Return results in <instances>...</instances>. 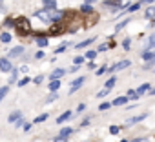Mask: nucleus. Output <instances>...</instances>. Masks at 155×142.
Returning a JSON list of instances; mask_svg holds the SVG:
<instances>
[{
    "mask_svg": "<svg viewBox=\"0 0 155 142\" xmlns=\"http://www.w3.org/2000/svg\"><path fill=\"white\" fill-rule=\"evenodd\" d=\"M15 27H17V31H18V35H28L29 31H31V24H29V20L28 18H18V20H15Z\"/></svg>",
    "mask_w": 155,
    "mask_h": 142,
    "instance_id": "1",
    "label": "nucleus"
},
{
    "mask_svg": "<svg viewBox=\"0 0 155 142\" xmlns=\"http://www.w3.org/2000/svg\"><path fill=\"white\" fill-rule=\"evenodd\" d=\"M130 66H131V62H130V60H120V62H117L115 66L108 67V71H110V73H113V71H120V69H124V67H130Z\"/></svg>",
    "mask_w": 155,
    "mask_h": 142,
    "instance_id": "2",
    "label": "nucleus"
},
{
    "mask_svg": "<svg viewBox=\"0 0 155 142\" xmlns=\"http://www.w3.org/2000/svg\"><path fill=\"white\" fill-rule=\"evenodd\" d=\"M0 69H2L4 71V73H9V71L13 69V66H11V60L9 58H0Z\"/></svg>",
    "mask_w": 155,
    "mask_h": 142,
    "instance_id": "3",
    "label": "nucleus"
},
{
    "mask_svg": "<svg viewBox=\"0 0 155 142\" xmlns=\"http://www.w3.org/2000/svg\"><path fill=\"white\" fill-rule=\"evenodd\" d=\"M22 53H24V47H22V46H17V47H13V49L9 51L8 58H9V60H11V58H20Z\"/></svg>",
    "mask_w": 155,
    "mask_h": 142,
    "instance_id": "4",
    "label": "nucleus"
},
{
    "mask_svg": "<svg viewBox=\"0 0 155 142\" xmlns=\"http://www.w3.org/2000/svg\"><path fill=\"white\" fill-rule=\"evenodd\" d=\"M104 6L106 8H113V13H117V9H120L122 8V0H106V2H104Z\"/></svg>",
    "mask_w": 155,
    "mask_h": 142,
    "instance_id": "5",
    "label": "nucleus"
},
{
    "mask_svg": "<svg viewBox=\"0 0 155 142\" xmlns=\"http://www.w3.org/2000/svg\"><path fill=\"white\" fill-rule=\"evenodd\" d=\"M86 82V77H79V79H75L73 80V84H71V89H69V93H73V91H77L79 88H82V84Z\"/></svg>",
    "mask_w": 155,
    "mask_h": 142,
    "instance_id": "6",
    "label": "nucleus"
},
{
    "mask_svg": "<svg viewBox=\"0 0 155 142\" xmlns=\"http://www.w3.org/2000/svg\"><path fill=\"white\" fill-rule=\"evenodd\" d=\"M35 17H38V18L44 20V22H51V11H48V9H44V11H37Z\"/></svg>",
    "mask_w": 155,
    "mask_h": 142,
    "instance_id": "7",
    "label": "nucleus"
},
{
    "mask_svg": "<svg viewBox=\"0 0 155 142\" xmlns=\"http://www.w3.org/2000/svg\"><path fill=\"white\" fill-rule=\"evenodd\" d=\"M44 9L55 11V9H57V0H44Z\"/></svg>",
    "mask_w": 155,
    "mask_h": 142,
    "instance_id": "8",
    "label": "nucleus"
},
{
    "mask_svg": "<svg viewBox=\"0 0 155 142\" xmlns=\"http://www.w3.org/2000/svg\"><path fill=\"white\" fill-rule=\"evenodd\" d=\"M148 115L146 113H142V115H137V117H133V118H128L126 120V126H131V124H135V122H140V120H144Z\"/></svg>",
    "mask_w": 155,
    "mask_h": 142,
    "instance_id": "9",
    "label": "nucleus"
},
{
    "mask_svg": "<svg viewBox=\"0 0 155 142\" xmlns=\"http://www.w3.org/2000/svg\"><path fill=\"white\" fill-rule=\"evenodd\" d=\"M71 117H73V113H71V111H66V113H62V115H60V117L57 118V122H58V124H62V122H66V120H69Z\"/></svg>",
    "mask_w": 155,
    "mask_h": 142,
    "instance_id": "10",
    "label": "nucleus"
},
{
    "mask_svg": "<svg viewBox=\"0 0 155 142\" xmlns=\"http://www.w3.org/2000/svg\"><path fill=\"white\" fill-rule=\"evenodd\" d=\"M60 88V82H58V79H51V82H49V91H57Z\"/></svg>",
    "mask_w": 155,
    "mask_h": 142,
    "instance_id": "11",
    "label": "nucleus"
},
{
    "mask_svg": "<svg viewBox=\"0 0 155 142\" xmlns=\"http://www.w3.org/2000/svg\"><path fill=\"white\" fill-rule=\"evenodd\" d=\"M128 102V97H119V98H115L113 102H111V106H122V104H126Z\"/></svg>",
    "mask_w": 155,
    "mask_h": 142,
    "instance_id": "12",
    "label": "nucleus"
},
{
    "mask_svg": "<svg viewBox=\"0 0 155 142\" xmlns=\"http://www.w3.org/2000/svg\"><path fill=\"white\" fill-rule=\"evenodd\" d=\"M62 75H66V69H55L51 73V79H60Z\"/></svg>",
    "mask_w": 155,
    "mask_h": 142,
    "instance_id": "13",
    "label": "nucleus"
},
{
    "mask_svg": "<svg viewBox=\"0 0 155 142\" xmlns=\"http://www.w3.org/2000/svg\"><path fill=\"white\" fill-rule=\"evenodd\" d=\"M20 117H22V111H15V113H11V115L8 117V120H9V122H15V120H18Z\"/></svg>",
    "mask_w": 155,
    "mask_h": 142,
    "instance_id": "14",
    "label": "nucleus"
},
{
    "mask_svg": "<svg viewBox=\"0 0 155 142\" xmlns=\"http://www.w3.org/2000/svg\"><path fill=\"white\" fill-rule=\"evenodd\" d=\"M153 56H155L153 49H148V51H144V53H142V58H144V60H151Z\"/></svg>",
    "mask_w": 155,
    "mask_h": 142,
    "instance_id": "15",
    "label": "nucleus"
},
{
    "mask_svg": "<svg viewBox=\"0 0 155 142\" xmlns=\"http://www.w3.org/2000/svg\"><path fill=\"white\" fill-rule=\"evenodd\" d=\"M146 91H150V84H142V86H140V88L137 89V93H139V97H142V95H144Z\"/></svg>",
    "mask_w": 155,
    "mask_h": 142,
    "instance_id": "16",
    "label": "nucleus"
},
{
    "mask_svg": "<svg viewBox=\"0 0 155 142\" xmlns=\"http://www.w3.org/2000/svg\"><path fill=\"white\" fill-rule=\"evenodd\" d=\"M144 15H146V18H153V17H155V8H153V6H150V8L146 9V13H144Z\"/></svg>",
    "mask_w": 155,
    "mask_h": 142,
    "instance_id": "17",
    "label": "nucleus"
},
{
    "mask_svg": "<svg viewBox=\"0 0 155 142\" xmlns=\"http://www.w3.org/2000/svg\"><path fill=\"white\" fill-rule=\"evenodd\" d=\"M95 38H86L84 42H81V44H77V47H79V49H82V47H86V46H90L91 42H93Z\"/></svg>",
    "mask_w": 155,
    "mask_h": 142,
    "instance_id": "18",
    "label": "nucleus"
},
{
    "mask_svg": "<svg viewBox=\"0 0 155 142\" xmlns=\"http://www.w3.org/2000/svg\"><path fill=\"white\" fill-rule=\"evenodd\" d=\"M37 44H38V47H46L48 46V38L40 37V38H37Z\"/></svg>",
    "mask_w": 155,
    "mask_h": 142,
    "instance_id": "19",
    "label": "nucleus"
},
{
    "mask_svg": "<svg viewBox=\"0 0 155 142\" xmlns=\"http://www.w3.org/2000/svg\"><path fill=\"white\" fill-rule=\"evenodd\" d=\"M71 133H73V129H71V127H64V129L60 131V137H66V138H68Z\"/></svg>",
    "mask_w": 155,
    "mask_h": 142,
    "instance_id": "20",
    "label": "nucleus"
},
{
    "mask_svg": "<svg viewBox=\"0 0 155 142\" xmlns=\"http://www.w3.org/2000/svg\"><path fill=\"white\" fill-rule=\"evenodd\" d=\"M8 91H9V88H0V102H2V100L6 98V95H8Z\"/></svg>",
    "mask_w": 155,
    "mask_h": 142,
    "instance_id": "21",
    "label": "nucleus"
},
{
    "mask_svg": "<svg viewBox=\"0 0 155 142\" xmlns=\"http://www.w3.org/2000/svg\"><path fill=\"white\" fill-rule=\"evenodd\" d=\"M115 82H117V80H115V77H111V79H108V80H106V88H108V89H111V88L115 86Z\"/></svg>",
    "mask_w": 155,
    "mask_h": 142,
    "instance_id": "22",
    "label": "nucleus"
},
{
    "mask_svg": "<svg viewBox=\"0 0 155 142\" xmlns=\"http://www.w3.org/2000/svg\"><path fill=\"white\" fill-rule=\"evenodd\" d=\"M128 98H133V100H135V98H139L137 89H130V91H128Z\"/></svg>",
    "mask_w": 155,
    "mask_h": 142,
    "instance_id": "23",
    "label": "nucleus"
},
{
    "mask_svg": "<svg viewBox=\"0 0 155 142\" xmlns=\"http://www.w3.org/2000/svg\"><path fill=\"white\" fill-rule=\"evenodd\" d=\"M0 38H2L4 44H8V42L11 40V35H9V33H2V35H0Z\"/></svg>",
    "mask_w": 155,
    "mask_h": 142,
    "instance_id": "24",
    "label": "nucleus"
},
{
    "mask_svg": "<svg viewBox=\"0 0 155 142\" xmlns=\"http://www.w3.org/2000/svg\"><path fill=\"white\" fill-rule=\"evenodd\" d=\"M140 4H142V2H137V4H133V6H130V9H128V11H130V13H133V11H137V9L140 8Z\"/></svg>",
    "mask_w": 155,
    "mask_h": 142,
    "instance_id": "25",
    "label": "nucleus"
},
{
    "mask_svg": "<svg viewBox=\"0 0 155 142\" xmlns=\"http://www.w3.org/2000/svg\"><path fill=\"white\" fill-rule=\"evenodd\" d=\"M91 11H93V8H91L90 4H84V6H82V13H91Z\"/></svg>",
    "mask_w": 155,
    "mask_h": 142,
    "instance_id": "26",
    "label": "nucleus"
},
{
    "mask_svg": "<svg viewBox=\"0 0 155 142\" xmlns=\"http://www.w3.org/2000/svg\"><path fill=\"white\" fill-rule=\"evenodd\" d=\"M29 82H31V80H29L28 77H24V79H20V82H18V86H20V88H24V86H26V84H29Z\"/></svg>",
    "mask_w": 155,
    "mask_h": 142,
    "instance_id": "27",
    "label": "nucleus"
},
{
    "mask_svg": "<svg viewBox=\"0 0 155 142\" xmlns=\"http://www.w3.org/2000/svg\"><path fill=\"white\" fill-rule=\"evenodd\" d=\"M68 46H69V44H62V46H58V47L55 49V53H62L64 49H68Z\"/></svg>",
    "mask_w": 155,
    "mask_h": 142,
    "instance_id": "28",
    "label": "nucleus"
},
{
    "mask_svg": "<svg viewBox=\"0 0 155 142\" xmlns=\"http://www.w3.org/2000/svg\"><path fill=\"white\" fill-rule=\"evenodd\" d=\"M58 98V95H57V91H51V95H49V98H48V102H53V100H57Z\"/></svg>",
    "mask_w": 155,
    "mask_h": 142,
    "instance_id": "29",
    "label": "nucleus"
},
{
    "mask_svg": "<svg viewBox=\"0 0 155 142\" xmlns=\"http://www.w3.org/2000/svg\"><path fill=\"white\" fill-rule=\"evenodd\" d=\"M128 22H130V20H128V18H126V20H122V22H120V24H117V31H120V29H122V27H124V26H126V24H128Z\"/></svg>",
    "mask_w": 155,
    "mask_h": 142,
    "instance_id": "30",
    "label": "nucleus"
},
{
    "mask_svg": "<svg viewBox=\"0 0 155 142\" xmlns=\"http://www.w3.org/2000/svg\"><path fill=\"white\" fill-rule=\"evenodd\" d=\"M108 47H110V44H102V46H99V47H97V53H101V51H106Z\"/></svg>",
    "mask_w": 155,
    "mask_h": 142,
    "instance_id": "31",
    "label": "nucleus"
},
{
    "mask_svg": "<svg viewBox=\"0 0 155 142\" xmlns=\"http://www.w3.org/2000/svg\"><path fill=\"white\" fill-rule=\"evenodd\" d=\"M42 80H44V75H38V77H35V79H33V82H35L37 86H38V84H40Z\"/></svg>",
    "mask_w": 155,
    "mask_h": 142,
    "instance_id": "32",
    "label": "nucleus"
},
{
    "mask_svg": "<svg viewBox=\"0 0 155 142\" xmlns=\"http://www.w3.org/2000/svg\"><path fill=\"white\" fill-rule=\"evenodd\" d=\"M108 91H110V89L106 88V89H102V91H99V93H97V97H99V98H102V97H106V95H108Z\"/></svg>",
    "mask_w": 155,
    "mask_h": 142,
    "instance_id": "33",
    "label": "nucleus"
},
{
    "mask_svg": "<svg viewBox=\"0 0 155 142\" xmlns=\"http://www.w3.org/2000/svg\"><path fill=\"white\" fill-rule=\"evenodd\" d=\"M46 118H48V115H40V117H37V118H35V124H38V122H44Z\"/></svg>",
    "mask_w": 155,
    "mask_h": 142,
    "instance_id": "34",
    "label": "nucleus"
},
{
    "mask_svg": "<svg viewBox=\"0 0 155 142\" xmlns=\"http://www.w3.org/2000/svg\"><path fill=\"white\" fill-rule=\"evenodd\" d=\"M6 26H8V27H15V20H13V18H8V20H6Z\"/></svg>",
    "mask_w": 155,
    "mask_h": 142,
    "instance_id": "35",
    "label": "nucleus"
},
{
    "mask_svg": "<svg viewBox=\"0 0 155 142\" xmlns=\"http://www.w3.org/2000/svg\"><path fill=\"white\" fill-rule=\"evenodd\" d=\"M110 133H111V135H117V133H119V127H117V126H110Z\"/></svg>",
    "mask_w": 155,
    "mask_h": 142,
    "instance_id": "36",
    "label": "nucleus"
},
{
    "mask_svg": "<svg viewBox=\"0 0 155 142\" xmlns=\"http://www.w3.org/2000/svg\"><path fill=\"white\" fill-rule=\"evenodd\" d=\"M95 56H97V51H88V58L90 60H93Z\"/></svg>",
    "mask_w": 155,
    "mask_h": 142,
    "instance_id": "37",
    "label": "nucleus"
},
{
    "mask_svg": "<svg viewBox=\"0 0 155 142\" xmlns=\"http://www.w3.org/2000/svg\"><path fill=\"white\" fill-rule=\"evenodd\" d=\"M108 108H111V104H108V102H104V104H101V111H104V109H108Z\"/></svg>",
    "mask_w": 155,
    "mask_h": 142,
    "instance_id": "38",
    "label": "nucleus"
},
{
    "mask_svg": "<svg viewBox=\"0 0 155 142\" xmlns=\"http://www.w3.org/2000/svg\"><path fill=\"white\" fill-rule=\"evenodd\" d=\"M73 62H75V64H79V66H81V64L84 62V58H82V56H75V60H73Z\"/></svg>",
    "mask_w": 155,
    "mask_h": 142,
    "instance_id": "39",
    "label": "nucleus"
},
{
    "mask_svg": "<svg viewBox=\"0 0 155 142\" xmlns=\"http://www.w3.org/2000/svg\"><path fill=\"white\" fill-rule=\"evenodd\" d=\"M104 71H108V67H106V66H102V67H99V69H97V75H102V73H104Z\"/></svg>",
    "mask_w": 155,
    "mask_h": 142,
    "instance_id": "40",
    "label": "nucleus"
},
{
    "mask_svg": "<svg viewBox=\"0 0 155 142\" xmlns=\"http://www.w3.org/2000/svg\"><path fill=\"white\" fill-rule=\"evenodd\" d=\"M35 58H37V60L44 58V51H38V53H35Z\"/></svg>",
    "mask_w": 155,
    "mask_h": 142,
    "instance_id": "41",
    "label": "nucleus"
},
{
    "mask_svg": "<svg viewBox=\"0 0 155 142\" xmlns=\"http://www.w3.org/2000/svg\"><path fill=\"white\" fill-rule=\"evenodd\" d=\"M53 142H68V140H66V137H60V135H58V137H57Z\"/></svg>",
    "mask_w": 155,
    "mask_h": 142,
    "instance_id": "42",
    "label": "nucleus"
},
{
    "mask_svg": "<svg viewBox=\"0 0 155 142\" xmlns=\"http://www.w3.org/2000/svg\"><path fill=\"white\" fill-rule=\"evenodd\" d=\"M86 109V104H79V108H77V111H79V113H82Z\"/></svg>",
    "mask_w": 155,
    "mask_h": 142,
    "instance_id": "43",
    "label": "nucleus"
},
{
    "mask_svg": "<svg viewBox=\"0 0 155 142\" xmlns=\"http://www.w3.org/2000/svg\"><path fill=\"white\" fill-rule=\"evenodd\" d=\"M29 127H31V124H29V122H24V126H22V129H24V131H28Z\"/></svg>",
    "mask_w": 155,
    "mask_h": 142,
    "instance_id": "44",
    "label": "nucleus"
},
{
    "mask_svg": "<svg viewBox=\"0 0 155 142\" xmlns=\"http://www.w3.org/2000/svg\"><path fill=\"white\" fill-rule=\"evenodd\" d=\"M131 142H150V138H135V140H131Z\"/></svg>",
    "mask_w": 155,
    "mask_h": 142,
    "instance_id": "45",
    "label": "nucleus"
},
{
    "mask_svg": "<svg viewBox=\"0 0 155 142\" xmlns=\"http://www.w3.org/2000/svg\"><path fill=\"white\" fill-rule=\"evenodd\" d=\"M122 46H124V47H126V49H128V47H130V40H128V38H126V40H124V42H122Z\"/></svg>",
    "mask_w": 155,
    "mask_h": 142,
    "instance_id": "46",
    "label": "nucleus"
},
{
    "mask_svg": "<svg viewBox=\"0 0 155 142\" xmlns=\"http://www.w3.org/2000/svg\"><path fill=\"white\" fill-rule=\"evenodd\" d=\"M142 2H144V4H151V2H153V0H142Z\"/></svg>",
    "mask_w": 155,
    "mask_h": 142,
    "instance_id": "47",
    "label": "nucleus"
},
{
    "mask_svg": "<svg viewBox=\"0 0 155 142\" xmlns=\"http://www.w3.org/2000/svg\"><path fill=\"white\" fill-rule=\"evenodd\" d=\"M155 42V33H153V37H151V40H150V44H153Z\"/></svg>",
    "mask_w": 155,
    "mask_h": 142,
    "instance_id": "48",
    "label": "nucleus"
},
{
    "mask_svg": "<svg viewBox=\"0 0 155 142\" xmlns=\"http://www.w3.org/2000/svg\"><path fill=\"white\" fill-rule=\"evenodd\" d=\"M150 93H151V95H155V88H153V89H150Z\"/></svg>",
    "mask_w": 155,
    "mask_h": 142,
    "instance_id": "49",
    "label": "nucleus"
},
{
    "mask_svg": "<svg viewBox=\"0 0 155 142\" xmlns=\"http://www.w3.org/2000/svg\"><path fill=\"white\" fill-rule=\"evenodd\" d=\"M91 2H95V0H88V4H91Z\"/></svg>",
    "mask_w": 155,
    "mask_h": 142,
    "instance_id": "50",
    "label": "nucleus"
},
{
    "mask_svg": "<svg viewBox=\"0 0 155 142\" xmlns=\"http://www.w3.org/2000/svg\"><path fill=\"white\" fill-rule=\"evenodd\" d=\"M150 46H151V47H155V42H153V44H150Z\"/></svg>",
    "mask_w": 155,
    "mask_h": 142,
    "instance_id": "51",
    "label": "nucleus"
},
{
    "mask_svg": "<svg viewBox=\"0 0 155 142\" xmlns=\"http://www.w3.org/2000/svg\"><path fill=\"white\" fill-rule=\"evenodd\" d=\"M120 142H128V140H120Z\"/></svg>",
    "mask_w": 155,
    "mask_h": 142,
    "instance_id": "52",
    "label": "nucleus"
}]
</instances>
